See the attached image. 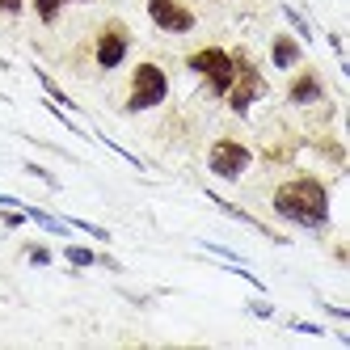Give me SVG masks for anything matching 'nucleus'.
I'll use <instances>...</instances> for the list:
<instances>
[{
    "instance_id": "14",
    "label": "nucleus",
    "mask_w": 350,
    "mask_h": 350,
    "mask_svg": "<svg viewBox=\"0 0 350 350\" xmlns=\"http://www.w3.org/2000/svg\"><path fill=\"white\" fill-rule=\"evenodd\" d=\"M0 13H21V0H0Z\"/></svg>"
},
{
    "instance_id": "10",
    "label": "nucleus",
    "mask_w": 350,
    "mask_h": 350,
    "mask_svg": "<svg viewBox=\"0 0 350 350\" xmlns=\"http://www.w3.org/2000/svg\"><path fill=\"white\" fill-rule=\"evenodd\" d=\"M68 262L72 266H93L97 254H93V249H85V245H68Z\"/></svg>"
},
{
    "instance_id": "1",
    "label": "nucleus",
    "mask_w": 350,
    "mask_h": 350,
    "mask_svg": "<svg viewBox=\"0 0 350 350\" xmlns=\"http://www.w3.org/2000/svg\"><path fill=\"white\" fill-rule=\"evenodd\" d=\"M274 211L291 224H299V228H325V219H329V194H325V186L317 178H295V182L274 190Z\"/></svg>"
},
{
    "instance_id": "11",
    "label": "nucleus",
    "mask_w": 350,
    "mask_h": 350,
    "mask_svg": "<svg viewBox=\"0 0 350 350\" xmlns=\"http://www.w3.org/2000/svg\"><path fill=\"white\" fill-rule=\"evenodd\" d=\"M64 5H68V0H34V9H38V17H42V21H55Z\"/></svg>"
},
{
    "instance_id": "3",
    "label": "nucleus",
    "mask_w": 350,
    "mask_h": 350,
    "mask_svg": "<svg viewBox=\"0 0 350 350\" xmlns=\"http://www.w3.org/2000/svg\"><path fill=\"white\" fill-rule=\"evenodd\" d=\"M190 72H203L207 77V85H211V93H228V85H232V77H237V59L228 55V51H219V46H207V51H194L190 55Z\"/></svg>"
},
{
    "instance_id": "2",
    "label": "nucleus",
    "mask_w": 350,
    "mask_h": 350,
    "mask_svg": "<svg viewBox=\"0 0 350 350\" xmlns=\"http://www.w3.org/2000/svg\"><path fill=\"white\" fill-rule=\"evenodd\" d=\"M169 97V77L157 68V64H139L135 68V77H131V97H127V110H152L161 106Z\"/></svg>"
},
{
    "instance_id": "12",
    "label": "nucleus",
    "mask_w": 350,
    "mask_h": 350,
    "mask_svg": "<svg viewBox=\"0 0 350 350\" xmlns=\"http://www.w3.org/2000/svg\"><path fill=\"white\" fill-rule=\"evenodd\" d=\"M26 215H30V219H38V224H42V228H51V232H64V228H68V224H59V219H51V215H46V211H38V207H26Z\"/></svg>"
},
{
    "instance_id": "9",
    "label": "nucleus",
    "mask_w": 350,
    "mask_h": 350,
    "mask_svg": "<svg viewBox=\"0 0 350 350\" xmlns=\"http://www.w3.org/2000/svg\"><path fill=\"white\" fill-rule=\"evenodd\" d=\"M270 59H274V68H291L299 59V42L287 38V34H279V38L270 42Z\"/></svg>"
},
{
    "instance_id": "8",
    "label": "nucleus",
    "mask_w": 350,
    "mask_h": 350,
    "mask_svg": "<svg viewBox=\"0 0 350 350\" xmlns=\"http://www.w3.org/2000/svg\"><path fill=\"white\" fill-rule=\"evenodd\" d=\"M291 102L295 106H308V102H317L321 97V81H317V72H304V77H295V85H291Z\"/></svg>"
},
{
    "instance_id": "6",
    "label": "nucleus",
    "mask_w": 350,
    "mask_h": 350,
    "mask_svg": "<svg viewBox=\"0 0 350 350\" xmlns=\"http://www.w3.org/2000/svg\"><path fill=\"white\" fill-rule=\"evenodd\" d=\"M148 13H152V21H157L165 34H186V30H194V13L186 5H178V0H148Z\"/></svg>"
},
{
    "instance_id": "7",
    "label": "nucleus",
    "mask_w": 350,
    "mask_h": 350,
    "mask_svg": "<svg viewBox=\"0 0 350 350\" xmlns=\"http://www.w3.org/2000/svg\"><path fill=\"white\" fill-rule=\"evenodd\" d=\"M127 46H131L127 26L110 21V26L102 30V38H97V64H102V68H118V64H122V55H127Z\"/></svg>"
},
{
    "instance_id": "5",
    "label": "nucleus",
    "mask_w": 350,
    "mask_h": 350,
    "mask_svg": "<svg viewBox=\"0 0 350 350\" xmlns=\"http://www.w3.org/2000/svg\"><path fill=\"white\" fill-rule=\"evenodd\" d=\"M207 165H211V173H215V178H224V182H237L241 173L249 169V148H245L241 139H215V144H211V157H207Z\"/></svg>"
},
{
    "instance_id": "15",
    "label": "nucleus",
    "mask_w": 350,
    "mask_h": 350,
    "mask_svg": "<svg viewBox=\"0 0 350 350\" xmlns=\"http://www.w3.org/2000/svg\"><path fill=\"white\" fill-rule=\"evenodd\" d=\"M30 262H38V266H42V262H51V254H46V249H30Z\"/></svg>"
},
{
    "instance_id": "13",
    "label": "nucleus",
    "mask_w": 350,
    "mask_h": 350,
    "mask_svg": "<svg viewBox=\"0 0 350 350\" xmlns=\"http://www.w3.org/2000/svg\"><path fill=\"white\" fill-rule=\"evenodd\" d=\"M283 17H287V21H291V26H295L299 34H304V38H312V30H308V21H304V17H299L295 9H283Z\"/></svg>"
},
{
    "instance_id": "4",
    "label": "nucleus",
    "mask_w": 350,
    "mask_h": 350,
    "mask_svg": "<svg viewBox=\"0 0 350 350\" xmlns=\"http://www.w3.org/2000/svg\"><path fill=\"white\" fill-rule=\"evenodd\" d=\"M232 59H237V77H232V85H228V93H224V97H228V106L237 114H245L266 93V81H262V72L249 64V55H232Z\"/></svg>"
}]
</instances>
